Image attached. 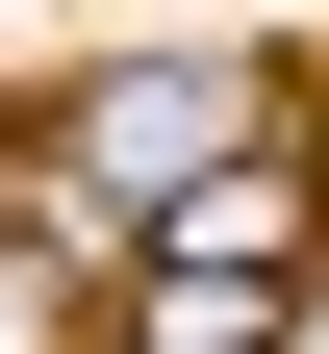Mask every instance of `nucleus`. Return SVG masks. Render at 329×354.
I'll return each instance as SVG.
<instances>
[{
    "label": "nucleus",
    "instance_id": "1",
    "mask_svg": "<svg viewBox=\"0 0 329 354\" xmlns=\"http://www.w3.org/2000/svg\"><path fill=\"white\" fill-rule=\"evenodd\" d=\"M254 127H278V76H254V51H127V76H76L51 203H76V228H177V203H203Z\"/></svg>",
    "mask_w": 329,
    "mask_h": 354
},
{
    "label": "nucleus",
    "instance_id": "2",
    "mask_svg": "<svg viewBox=\"0 0 329 354\" xmlns=\"http://www.w3.org/2000/svg\"><path fill=\"white\" fill-rule=\"evenodd\" d=\"M304 228H329V203H304V152H228L152 253H177V279H304Z\"/></svg>",
    "mask_w": 329,
    "mask_h": 354
},
{
    "label": "nucleus",
    "instance_id": "3",
    "mask_svg": "<svg viewBox=\"0 0 329 354\" xmlns=\"http://www.w3.org/2000/svg\"><path fill=\"white\" fill-rule=\"evenodd\" d=\"M304 279H152V354H278Z\"/></svg>",
    "mask_w": 329,
    "mask_h": 354
}]
</instances>
